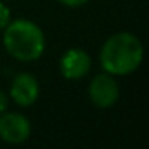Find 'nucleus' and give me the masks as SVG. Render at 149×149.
I'll list each match as a JSON object with an SVG mask.
<instances>
[{
    "mask_svg": "<svg viewBox=\"0 0 149 149\" xmlns=\"http://www.w3.org/2000/svg\"><path fill=\"white\" fill-rule=\"evenodd\" d=\"M141 40L132 32H117L103 43L100 63L104 72L111 75H128L139 68L143 61Z\"/></svg>",
    "mask_w": 149,
    "mask_h": 149,
    "instance_id": "nucleus-1",
    "label": "nucleus"
},
{
    "mask_svg": "<svg viewBox=\"0 0 149 149\" xmlns=\"http://www.w3.org/2000/svg\"><path fill=\"white\" fill-rule=\"evenodd\" d=\"M3 45L5 50L18 61H36L45 52V36L32 21L15 19L5 27Z\"/></svg>",
    "mask_w": 149,
    "mask_h": 149,
    "instance_id": "nucleus-2",
    "label": "nucleus"
},
{
    "mask_svg": "<svg viewBox=\"0 0 149 149\" xmlns=\"http://www.w3.org/2000/svg\"><path fill=\"white\" fill-rule=\"evenodd\" d=\"M88 95L95 106L98 107H111L119 100V85L116 79L107 72L95 75V79L90 82Z\"/></svg>",
    "mask_w": 149,
    "mask_h": 149,
    "instance_id": "nucleus-3",
    "label": "nucleus"
},
{
    "mask_svg": "<svg viewBox=\"0 0 149 149\" xmlns=\"http://www.w3.org/2000/svg\"><path fill=\"white\" fill-rule=\"evenodd\" d=\"M31 136V122L18 112L0 114V138L10 144H21Z\"/></svg>",
    "mask_w": 149,
    "mask_h": 149,
    "instance_id": "nucleus-4",
    "label": "nucleus"
},
{
    "mask_svg": "<svg viewBox=\"0 0 149 149\" xmlns=\"http://www.w3.org/2000/svg\"><path fill=\"white\" fill-rule=\"evenodd\" d=\"M91 58L80 48H71L59 59V71L63 77L69 80H79L90 72Z\"/></svg>",
    "mask_w": 149,
    "mask_h": 149,
    "instance_id": "nucleus-5",
    "label": "nucleus"
},
{
    "mask_svg": "<svg viewBox=\"0 0 149 149\" xmlns=\"http://www.w3.org/2000/svg\"><path fill=\"white\" fill-rule=\"evenodd\" d=\"M39 82L34 75L27 74V72H19L11 82L10 96L13 98V101L18 106L27 107L34 104L39 98Z\"/></svg>",
    "mask_w": 149,
    "mask_h": 149,
    "instance_id": "nucleus-6",
    "label": "nucleus"
},
{
    "mask_svg": "<svg viewBox=\"0 0 149 149\" xmlns=\"http://www.w3.org/2000/svg\"><path fill=\"white\" fill-rule=\"evenodd\" d=\"M10 8L3 3V2H0V29H5L7 24L10 23Z\"/></svg>",
    "mask_w": 149,
    "mask_h": 149,
    "instance_id": "nucleus-7",
    "label": "nucleus"
},
{
    "mask_svg": "<svg viewBox=\"0 0 149 149\" xmlns=\"http://www.w3.org/2000/svg\"><path fill=\"white\" fill-rule=\"evenodd\" d=\"M59 3L66 5V7H71V8H75V7H82L88 2V0H58Z\"/></svg>",
    "mask_w": 149,
    "mask_h": 149,
    "instance_id": "nucleus-8",
    "label": "nucleus"
},
{
    "mask_svg": "<svg viewBox=\"0 0 149 149\" xmlns=\"http://www.w3.org/2000/svg\"><path fill=\"white\" fill-rule=\"evenodd\" d=\"M8 107V96L3 93V91H0V114H3Z\"/></svg>",
    "mask_w": 149,
    "mask_h": 149,
    "instance_id": "nucleus-9",
    "label": "nucleus"
}]
</instances>
